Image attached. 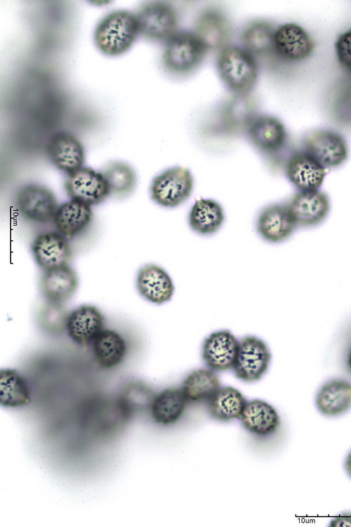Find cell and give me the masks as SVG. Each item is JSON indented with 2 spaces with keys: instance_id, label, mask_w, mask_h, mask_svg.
<instances>
[{
  "instance_id": "7",
  "label": "cell",
  "mask_w": 351,
  "mask_h": 527,
  "mask_svg": "<svg viewBox=\"0 0 351 527\" xmlns=\"http://www.w3.org/2000/svg\"><path fill=\"white\" fill-rule=\"evenodd\" d=\"M140 34L154 41H167L176 32L178 17L169 4L150 1L142 5L135 13Z\"/></svg>"
},
{
  "instance_id": "31",
  "label": "cell",
  "mask_w": 351,
  "mask_h": 527,
  "mask_svg": "<svg viewBox=\"0 0 351 527\" xmlns=\"http://www.w3.org/2000/svg\"><path fill=\"white\" fill-rule=\"evenodd\" d=\"M228 32L224 18L217 12L208 11L199 18L195 33L208 50L223 46L228 37Z\"/></svg>"
},
{
  "instance_id": "14",
  "label": "cell",
  "mask_w": 351,
  "mask_h": 527,
  "mask_svg": "<svg viewBox=\"0 0 351 527\" xmlns=\"http://www.w3.org/2000/svg\"><path fill=\"white\" fill-rule=\"evenodd\" d=\"M47 152L51 162L60 171L70 174L83 167L85 152L81 143L67 131L55 134L49 140Z\"/></svg>"
},
{
  "instance_id": "18",
  "label": "cell",
  "mask_w": 351,
  "mask_h": 527,
  "mask_svg": "<svg viewBox=\"0 0 351 527\" xmlns=\"http://www.w3.org/2000/svg\"><path fill=\"white\" fill-rule=\"evenodd\" d=\"M136 285L145 299L158 305L170 301L175 289L168 273L155 264H146L139 270Z\"/></svg>"
},
{
  "instance_id": "24",
  "label": "cell",
  "mask_w": 351,
  "mask_h": 527,
  "mask_svg": "<svg viewBox=\"0 0 351 527\" xmlns=\"http://www.w3.org/2000/svg\"><path fill=\"white\" fill-rule=\"evenodd\" d=\"M225 214L223 207L212 199L195 201L188 214L191 229L201 235H211L223 226Z\"/></svg>"
},
{
  "instance_id": "23",
  "label": "cell",
  "mask_w": 351,
  "mask_h": 527,
  "mask_svg": "<svg viewBox=\"0 0 351 527\" xmlns=\"http://www.w3.org/2000/svg\"><path fill=\"white\" fill-rule=\"evenodd\" d=\"M245 429L258 436H269L280 424L276 410L265 401L256 399L246 403L240 417Z\"/></svg>"
},
{
  "instance_id": "36",
  "label": "cell",
  "mask_w": 351,
  "mask_h": 527,
  "mask_svg": "<svg viewBox=\"0 0 351 527\" xmlns=\"http://www.w3.org/2000/svg\"><path fill=\"white\" fill-rule=\"evenodd\" d=\"M344 465L347 474L351 477V451L347 455Z\"/></svg>"
},
{
  "instance_id": "1",
  "label": "cell",
  "mask_w": 351,
  "mask_h": 527,
  "mask_svg": "<svg viewBox=\"0 0 351 527\" xmlns=\"http://www.w3.org/2000/svg\"><path fill=\"white\" fill-rule=\"evenodd\" d=\"M140 34L135 13L126 10H114L103 16L93 32V42L103 55L117 57L133 45Z\"/></svg>"
},
{
  "instance_id": "6",
  "label": "cell",
  "mask_w": 351,
  "mask_h": 527,
  "mask_svg": "<svg viewBox=\"0 0 351 527\" xmlns=\"http://www.w3.org/2000/svg\"><path fill=\"white\" fill-rule=\"evenodd\" d=\"M304 152L324 168H336L347 158L348 148L344 138L329 129H317L308 133L303 140Z\"/></svg>"
},
{
  "instance_id": "25",
  "label": "cell",
  "mask_w": 351,
  "mask_h": 527,
  "mask_svg": "<svg viewBox=\"0 0 351 527\" xmlns=\"http://www.w3.org/2000/svg\"><path fill=\"white\" fill-rule=\"evenodd\" d=\"M182 389L169 388L156 395L151 406V414L155 422L169 425L183 415L187 403Z\"/></svg>"
},
{
  "instance_id": "37",
  "label": "cell",
  "mask_w": 351,
  "mask_h": 527,
  "mask_svg": "<svg viewBox=\"0 0 351 527\" xmlns=\"http://www.w3.org/2000/svg\"><path fill=\"white\" fill-rule=\"evenodd\" d=\"M347 364L349 370L351 372V348L350 349L347 358Z\"/></svg>"
},
{
  "instance_id": "28",
  "label": "cell",
  "mask_w": 351,
  "mask_h": 527,
  "mask_svg": "<svg viewBox=\"0 0 351 527\" xmlns=\"http://www.w3.org/2000/svg\"><path fill=\"white\" fill-rule=\"evenodd\" d=\"M220 388L219 378L213 370L199 369L192 372L184 380L182 390L187 401H209Z\"/></svg>"
},
{
  "instance_id": "11",
  "label": "cell",
  "mask_w": 351,
  "mask_h": 527,
  "mask_svg": "<svg viewBox=\"0 0 351 527\" xmlns=\"http://www.w3.org/2000/svg\"><path fill=\"white\" fill-rule=\"evenodd\" d=\"M296 226L287 204H269L260 210L256 219L258 233L270 243L285 241Z\"/></svg>"
},
{
  "instance_id": "2",
  "label": "cell",
  "mask_w": 351,
  "mask_h": 527,
  "mask_svg": "<svg viewBox=\"0 0 351 527\" xmlns=\"http://www.w3.org/2000/svg\"><path fill=\"white\" fill-rule=\"evenodd\" d=\"M218 74L227 87L234 93L244 95L255 86L258 67L254 56L244 48L224 47L217 59Z\"/></svg>"
},
{
  "instance_id": "27",
  "label": "cell",
  "mask_w": 351,
  "mask_h": 527,
  "mask_svg": "<svg viewBox=\"0 0 351 527\" xmlns=\"http://www.w3.org/2000/svg\"><path fill=\"white\" fill-rule=\"evenodd\" d=\"M246 403L238 389L225 386L220 388L209 399L208 410L216 419L227 422L240 419Z\"/></svg>"
},
{
  "instance_id": "22",
  "label": "cell",
  "mask_w": 351,
  "mask_h": 527,
  "mask_svg": "<svg viewBox=\"0 0 351 527\" xmlns=\"http://www.w3.org/2000/svg\"><path fill=\"white\" fill-rule=\"evenodd\" d=\"M91 206L76 200L61 204L55 214L54 223L59 233L66 239L82 232L92 221Z\"/></svg>"
},
{
  "instance_id": "26",
  "label": "cell",
  "mask_w": 351,
  "mask_h": 527,
  "mask_svg": "<svg viewBox=\"0 0 351 527\" xmlns=\"http://www.w3.org/2000/svg\"><path fill=\"white\" fill-rule=\"evenodd\" d=\"M93 351L101 367L112 368L123 361L127 348L119 334L111 330H102L93 340Z\"/></svg>"
},
{
  "instance_id": "12",
  "label": "cell",
  "mask_w": 351,
  "mask_h": 527,
  "mask_svg": "<svg viewBox=\"0 0 351 527\" xmlns=\"http://www.w3.org/2000/svg\"><path fill=\"white\" fill-rule=\"evenodd\" d=\"M239 348V340L228 330L212 332L202 344L201 356L213 371L232 368Z\"/></svg>"
},
{
  "instance_id": "21",
  "label": "cell",
  "mask_w": 351,
  "mask_h": 527,
  "mask_svg": "<svg viewBox=\"0 0 351 527\" xmlns=\"http://www.w3.org/2000/svg\"><path fill=\"white\" fill-rule=\"evenodd\" d=\"M315 404L324 415L336 417L351 408V383L343 379H332L319 389Z\"/></svg>"
},
{
  "instance_id": "8",
  "label": "cell",
  "mask_w": 351,
  "mask_h": 527,
  "mask_svg": "<svg viewBox=\"0 0 351 527\" xmlns=\"http://www.w3.org/2000/svg\"><path fill=\"white\" fill-rule=\"evenodd\" d=\"M15 206L25 219L40 223L54 219L59 207L54 193L49 188L36 183L20 188L15 196Z\"/></svg>"
},
{
  "instance_id": "34",
  "label": "cell",
  "mask_w": 351,
  "mask_h": 527,
  "mask_svg": "<svg viewBox=\"0 0 351 527\" xmlns=\"http://www.w3.org/2000/svg\"><path fill=\"white\" fill-rule=\"evenodd\" d=\"M335 48L340 63L351 71V30L341 34L336 44Z\"/></svg>"
},
{
  "instance_id": "15",
  "label": "cell",
  "mask_w": 351,
  "mask_h": 527,
  "mask_svg": "<svg viewBox=\"0 0 351 527\" xmlns=\"http://www.w3.org/2000/svg\"><path fill=\"white\" fill-rule=\"evenodd\" d=\"M32 252L36 262L44 271L67 266L72 257L67 239L56 232L39 234L32 242Z\"/></svg>"
},
{
  "instance_id": "17",
  "label": "cell",
  "mask_w": 351,
  "mask_h": 527,
  "mask_svg": "<svg viewBox=\"0 0 351 527\" xmlns=\"http://www.w3.org/2000/svg\"><path fill=\"white\" fill-rule=\"evenodd\" d=\"M313 48L311 37L302 27L295 23L284 24L274 32V51L285 59L303 60L312 53Z\"/></svg>"
},
{
  "instance_id": "10",
  "label": "cell",
  "mask_w": 351,
  "mask_h": 527,
  "mask_svg": "<svg viewBox=\"0 0 351 527\" xmlns=\"http://www.w3.org/2000/svg\"><path fill=\"white\" fill-rule=\"evenodd\" d=\"M287 205L296 225L301 227L320 224L330 211L328 195L319 189L296 193Z\"/></svg>"
},
{
  "instance_id": "29",
  "label": "cell",
  "mask_w": 351,
  "mask_h": 527,
  "mask_svg": "<svg viewBox=\"0 0 351 527\" xmlns=\"http://www.w3.org/2000/svg\"><path fill=\"white\" fill-rule=\"evenodd\" d=\"M30 403V392L25 379L15 370L0 371V403L5 407H20Z\"/></svg>"
},
{
  "instance_id": "13",
  "label": "cell",
  "mask_w": 351,
  "mask_h": 527,
  "mask_svg": "<svg viewBox=\"0 0 351 527\" xmlns=\"http://www.w3.org/2000/svg\"><path fill=\"white\" fill-rule=\"evenodd\" d=\"M247 134L251 143L263 152L274 154L286 145L288 135L283 123L270 115H260L248 125Z\"/></svg>"
},
{
  "instance_id": "35",
  "label": "cell",
  "mask_w": 351,
  "mask_h": 527,
  "mask_svg": "<svg viewBox=\"0 0 351 527\" xmlns=\"http://www.w3.org/2000/svg\"><path fill=\"white\" fill-rule=\"evenodd\" d=\"M331 527H351V512H346L333 518L329 524Z\"/></svg>"
},
{
  "instance_id": "32",
  "label": "cell",
  "mask_w": 351,
  "mask_h": 527,
  "mask_svg": "<svg viewBox=\"0 0 351 527\" xmlns=\"http://www.w3.org/2000/svg\"><path fill=\"white\" fill-rule=\"evenodd\" d=\"M274 29L265 22H254L244 30L241 40L244 48L254 56H261L274 50Z\"/></svg>"
},
{
  "instance_id": "20",
  "label": "cell",
  "mask_w": 351,
  "mask_h": 527,
  "mask_svg": "<svg viewBox=\"0 0 351 527\" xmlns=\"http://www.w3.org/2000/svg\"><path fill=\"white\" fill-rule=\"evenodd\" d=\"M78 286L76 272L68 265L44 271L41 288L46 299L53 304H60L74 293Z\"/></svg>"
},
{
  "instance_id": "3",
  "label": "cell",
  "mask_w": 351,
  "mask_h": 527,
  "mask_svg": "<svg viewBox=\"0 0 351 527\" xmlns=\"http://www.w3.org/2000/svg\"><path fill=\"white\" fill-rule=\"evenodd\" d=\"M207 51L206 46L195 32H176L166 41L163 62L173 72H190L199 66Z\"/></svg>"
},
{
  "instance_id": "9",
  "label": "cell",
  "mask_w": 351,
  "mask_h": 527,
  "mask_svg": "<svg viewBox=\"0 0 351 527\" xmlns=\"http://www.w3.org/2000/svg\"><path fill=\"white\" fill-rule=\"evenodd\" d=\"M65 188L72 200L89 206L100 204L110 195L109 185L102 173L86 167L68 174Z\"/></svg>"
},
{
  "instance_id": "30",
  "label": "cell",
  "mask_w": 351,
  "mask_h": 527,
  "mask_svg": "<svg viewBox=\"0 0 351 527\" xmlns=\"http://www.w3.org/2000/svg\"><path fill=\"white\" fill-rule=\"evenodd\" d=\"M100 172L109 185L110 194L117 197L128 196L136 186V173L126 162H111Z\"/></svg>"
},
{
  "instance_id": "19",
  "label": "cell",
  "mask_w": 351,
  "mask_h": 527,
  "mask_svg": "<svg viewBox=\"0 0 351 527\" xmlns=\"http://www.w3.org/2000/svg\"><path fill=\"white\" fill-rule=\"evenodd\" d=\"M104 322L103 315L95 306L82 305L67 317L68 335L79 345L86 346L102 330Z\"/></svg>"
},
{
  "instance_id": "16",
  "label": "cell",
  "mask_w": 351,
  "mask_h": 527,
  "mask_svg": "<svg viewBox=\"0 0 351 527\" xmlns=\"http://www.w3.org/2000/svg\"><path fill=\"white\" fill-rule=\"evenodd\" d=\"M285 174L289 181L300 191L317 190L326 176V170L308 154L298 152L287 160Z\"/></svg>"
},
{
  "instance_id": "5",
  "label": "cell",
  "mask_w": 351,
  "mask_h": 527,
  "mask_svg": "<svg viewBox=\"0 0 351 527\" xmlns=\"http://www.w3.org/2000/svg\"><path fill=\"white\" fill-rule=\"evenodd\" d=\"M272 355L267 344L256 336L239 340L237 354L232 367L235 376L246 382L261 379L267 372Z\"/></svg>"
},
{
  "instance_id": "33",
  "label": "cell",
  "mask_w": 351,
  "mask_h": 527,
  "mask_svg": "<svg viewBox=\"0 0 351 527\" xmlns=\"http://www.w3.org/2000/svg\"><path fill=\"white\" fill-rule=\"evenodd\" d=\"M155 396L152 390L143 384H131L124 395V408H126V412L151 409Z\"/></svg>"
},
{
  "instance_id": "4",
  "label": "cell",
  "mask_w": 351,
  "mask_h": 527,
  "mask_svg": "<svg viewBox=\"0 0 351 527\" xmlns=\"http://www.w3.org/2000/svg\"><path fill=\"white\" fill-rule=\"evenodd\" d=\"M193 188L194 178L190 171L176 166L154 177L150 193L151 199L159 206L176 208L189 199Z\"/></svg>"
}]
</instances>
